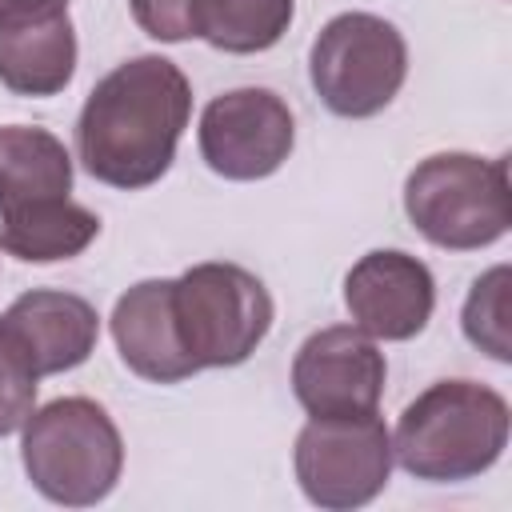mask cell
Segmentation results:
<instances>
[{"instance_id": "18", "label": "cell", "mask_w": 512, "mask_h": 512, "mask_svg": "<svg viewBox=\"0 0 512 512\" xmlns=\"http://www.w3.org/2000/svg\"><path fill=\"white\" fill-rule=\"evenodd\" d=\"M36 384H40L36 368L0 328V436L24 428V420L36 408Z\"/></svg>"}, {"instance_id": "6", "label": "cell", "mask_w": 512, "mask_h": 512, "mask_svg": "<svg viewBox=\"0 0 512 512\" xmlns=\"http://www.w3.org/2000/svg\"><path fill=\"white\" fill-rule=\"evenodd\" d=\"M308 76L328 112L364 120L396 100L408 76V44L384 16L340 12L312 40Z\"/></svg>"}, {"instance_id": "10", "label": "cell", "mask_w": 512, "mask_h": 512, "mask_svg": "<svg viewBox=\"0 0 512 512\" xmlns=\"http://www.w3.org/2000/svg\"><path fill=\"white\" fill-rule=\"evenodd\" d=\"M344 304L352 324L372 340H412L432 320L436 280L424 260L400 248H376L348 268Z\"/></svg>"}, {"instance_id": "15", "label": "cell", "mask_w": 512, "mask_h": 512, "mask_svg": "<svg viewBox=\"0 0 512 512\" xmlns=\"http://www.w3.org/2000/svg\"><path fill=\"white\" fill-rule=\"evenodd\" d=\"M100 232V216L76 200H44L0 216V252L24 264H52L80 256Z\"/></svg>"}, {"instance_id": "1", "label": "cell", "mask_w": 512, "mask_h": 512, "mask_svg": "<svg viewBox=\"0 0 512 512\" xmlns=\"http://www.w3.org/2000/svg\"><path fill=\"white\" fill-rule=\"evenodd\" d=\"M192 116V84L168 56H132L96 80L76 120V156L108 188H148L172 160Z\"/></svg>"}, {"instance_id": "11", "label": "cell", "mask_w": 512, "mask_h": 512, "mask_svg": "<svg viewBox=\"0 0 512 512\" xmlns=\"http://www.w3.org/2000/svg\"><path fill=\"white\" fill-rule=\"evenodd\" d=\"M76 72L68 4L0 8V84L16 96H56Z\"/></svg>"}, {"instance_id": "17", "label": "cell", "mask_w": 512, "mask_h": 512, "mask_svg": "<svg viewBox=\"0 0 512 512\" xmlns=\"http://www.w3.org/2000/svg\"><path fill=\"white\" fill-rule=\"evenodd\" d=\"M508 296H512V272H508V264H496V268H488L472 284V292L464 300V316H460L468 344L480 348V352H488L500 364L512 360V312H508Z\"/></svg>"}, {"instance_id": "3", "label": "cell", "mask_w": 512, "mask_h": 512, "mask_svg": "<svg viewBox=\"0 0 512 512\" xmlns=\"http://www.w3.org/2000/svg\"><path fill=\"white\" fill-rule=\"evenodd\" d=\"M20 460L40 496L64 508L100 504L124 468V440L112 416L88 396H64L32 416L20 428Z\"/></svg>"}, {"instance_id": "20", "label": "cell", "mask_w": 512, "mask_h": 512, "mask_svg": "<svg viewBox=\"0 0 512 512\" xmlns=\"http://www.w3.org/2000/svg\"><path fill=\"white\" fill-rule=\"evenodd\" d=\"M20 4H68V0H0V8H20Z\"/></svg>"}, {"instance_id": "4", "label": "cell", "mask_w": 512, "mask_h": 512, "mask_svg": "<svg viewBox=\"0 0 512 512\" xmlns=\"http://www.w3.org/2000/svg\"><path fill=\"white\" fill-rule=\"evenodd\" d=\"M404 212L424 240L448 252L496 244L512 224L508 160L436 152L404 180Z\"/></svg>"}, {"instance_id": "2", "label": "cell", "mask_w": 512, "mask_h": 512, "mask_svg": "<svg viewBox=\"0 0 512 512\" xmlns=\"http://www.w3.org/2000/svg\"><path fill=\"white\" fill-rule=\"evenodd\" d=\"M508 400L476 380L428 384L396 420L392 460L428 484L488 472L508 444Z\"/></svg>"}, {"instance_id": "5", "label": "cell", "mask_w": 512, "mask_h": 512, "mask_svg": "<svg viewBox=\"0 0 512 512\" xmlns=\"http://www.w3.org/2000/svg\"><path fill=\"white\" fill-rule=\"evenodd\" d=\"M172 308L196 368L244 364L268 336L276 312L264 280L228 260H204L180 272L172 280Z\"/></svg>"}, {"instance_id": "12", "label": "cell", "mask_w": 512, "mask_h": 512, "mask_svg": "<svg viewBox=\"0 0 512 512\" xmlns=\"http://www.w3.org/2000/svg\"><path fill=\"white\" fill-rule=\"evenodd\" d=\"M0 328L28 356L36 376H52V372L80 368L96 352L100 316L76 292L32 288L8 304V312L0 316Z\"/></svg>"}, {"instance_id": "9", "label": "cell", "mask_w": 512, "mask_h": 512, "mask_svg": "<svg viewBox=\"0 0 512 512\" xmlns=\"http://www.w3.org/2000/svg\"><path fill=\"white\" fill-rule=\"evenodd\" d=\"M384 352L356 324L312 332L292 360V392L308 416H368L384 396Z\"/></svg>"}, {"instance_id": "19", "label": "cell", "mask_w": 512, "mask_h": 512, "mask_svg": "<svg viewBox=\"0 0 512 512\" xmlns=\"http://www.w3.org/2000/svg\"><path fill=\"white\" fill-rule=\"evenodd\" d=\"M128 4H132L136 24H140L152 40L180 44V40L192 36V12H196V0H128Z\"/></svg>"}, {"instance_id": "16", "label": "cell", "mask_w": 512, "mask_h": 512, "mask_svg": "<svg viewBox=\"0 0 512 512\" xmlns=\"http://www.w3.org/2000/svg\"><path fill=\"white\" fill-rule=\"evenodd\" d=\"M292 12V0H196L192 36L208 40L220 52L248 56L272 48L288 32Z\"/></svg>"}, {"instance_id": "14", "label": "cell", "mask_w": 512, "mask_h": 512, "mask_svg": "<svg viewBox=\"0 0 512 512\" xmlns=\"http://www.w3.org/2000/svg\"><path fill=\"white\" fill-rule=\"evenodd\" d=\"M68 192L72 156L52 132L28 124L0 128V216L44 200H64Z\"/></svg>"}, {"instance_id": "7", "label": "cell", "mask_w": 512, "mask_h": 512, "mask_svg": "<svg viewBox=\"0 0 512 512\" xmlns=\"http://www.w3.org/2000/svg\"><path fill=\"white\" fill-rule=\"evenodd\" d=\"M392 432L368 416H312L292 452L300 492L328 512L364 508L392 476Z\"/></svg>"}, {"instance_id": "8", "label": "cell", "mask_w": 512, "mask_h": 512, "mask_svg": "<svg viewBox=\"0 0 512 512\" xmlns=\"http://www.w3.org/2000/svg\"><path fill=\"white\" fill-rule=\"evenodd\" d=\"M296 144L292 108L272 88H232L200 116V156L224 180L272 176Z\"/></svg>"}, {"instance_id": "13", "label": "cell", "mask_w": 512, "mask_h": 512, "mask_svg": "<svg viewBox=\"0 0 512 512\" xmlns=\"http://www.w3.org/2000/svg\"><path fill=\"white\" fill-rule=\"evenodd\" d=\"M112 340L120 348V360L152 384H180L192 372H200L184 352V340L176 328L172 280L132 284L112 308Z\"/></svg>"}]
</instances>
